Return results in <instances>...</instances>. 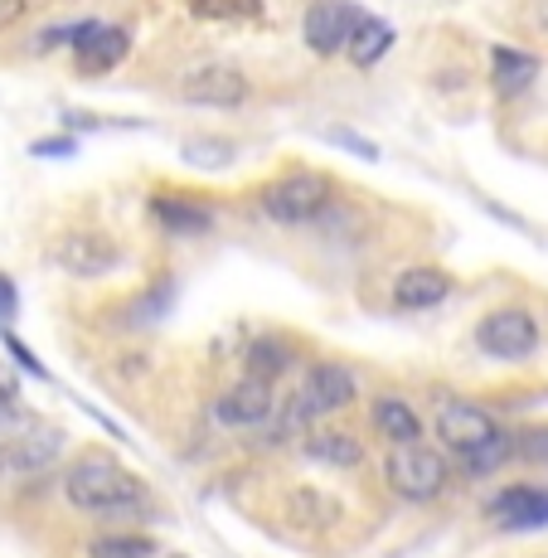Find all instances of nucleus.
Returning <instances> with one entry per match:
<instances>
[{"label":"nucleus","mask_w":548,"mask_h":558,"mask_svg":"<svg viewBox=\"0 0 548 558\" xmlns=\"http://www.w3.org/2000/svg\"><path fill=\"white\" fill-rule=\"evenodd\" d=\"M63 496H69L73 510L98 514V520H132V514L146 510V481L136 471H126L122 461L88 452L69 466L63 476Z\"/></svg>","instance_id":"nucleus-1"},{"label":"nucleus","mask_w":548,"mask_h":558,"mask_svg":"<svg viewBox=\"0 0 548 558\" xmlns=\"http://www.w3.org/2000/svg\"><path fill=\"white\" fill-rule=\"evenodd\" d=\"M336 190L340 185L330 170L292 166L257 190V209H263V219L277 223V229H306V223H320L326 209H336Z\"/></svg>","instance_id":"nucleus-2"},{"label":"nucleus","mask_w":548,"mask_h":558,"mask_svg":"<svg viewBox=\"0 0 548 558\" xmlns=\"http://www.w3.org/2000/svg\"><path fill=\"white\" fill-rule=\"evenodd\" d=\"M175 98L185 107H214V112H239L253 102V78L233 59H204L190 63L175 83Z\"/></svg>","instance_id":"nucleus-3"},{"label":"nucleus","mask_w":548,"mask_h":558,"mask_svg":"<svg viewBox=\"0 0 548 558\" xmlns=\"http://www.w3.org/2000/svg\"><path fill=\"white\" fill-rule=\"evenodd\" d=\"M471 340H476L480 355H490L500 364H524V360L539 355L544 330H539V320H534L529 306H496L476 320Z\"/></svg>","instance_id":"nucleus-4"},{"label":"nucleus","mask_w":548,"mask_h":558,"mask_svg":"<svg viewBox=\"0 0 548 558\" xmlns=\"http://www.w3.org/2000/svg\"><path fill=\"white\" fill-rule=\"evenodd\" d=\"M49 263L59 267L63 277H78V282H93V277H107L126 263V248L102 229H63L59 239L49 243Z\"/></svg>","instance_id":"nucleus-5"},{"label":"nucleus","mask_w":548,"mask_h":558,"mask_svg":"<svg viewBox=\"0 0 548 558\" xmlns=\"http://www.w3.org/2000/svg\"><path fill=\"white\" fill-rule=\"evenodd\" d=\"M69 53H73V73L78 78H107L132 53V29L122 20H73Z\"/></svg>","instance_id":"nucleus-6"},{"label":"nucleus","mask_w":548,"mask_h":558,"mask_svg":"<svg viewBox=\"0 0 548 558\" xmlns=\"http://www.w3.org/2000/svg\"><path fill=\"white\" fill-rule=\"evenodd\" d=\"M354 393H360V379H354L350 364H336V360L310 364L292 408H287V423H316L326 413H340V408L354 403Z\"/></svg>","instance_id":"nucleus-7"},{"label":"nucleus","mask_w":548,"mask_h":558,"mask_svg":"<svg viewBox=\"0 0 548 558\" xmlns=\"http://www.w3.org/2000/svg\"><path fill=\"white\" fill-rule=\"evenodd\" d=\"M383 476H389L393 496H403V500H437L447 490V457L437 452V447H423V442L389 447Z\"/></svg>","instance_id":"nucleus-8"},{"label":"nucleus","mask_w":548,"mask_h":558,"mask_svg":"<svg viewBox=\"0 0 548 558\" xmlns=\"http://www.w3.org/2000/svg\"><path fill=\"white\" fill-rule=\"evenodd\" d=\"M360 10L364 5H354V0H310L306 15H301V39H306V49L316 53V59H340Z\"/></svg>","instance_id":"nucleus-9"},{"label":"nucleus","mask_w":548,"mask_h":558,"mask_svg":"<svg viewBox=\"0 0 548 558\" xmlns=\"http://www.w3.org/2000/svg\"><path fill=\"white\" fill-rule=\"evenodd\" d=\"M433 433H437V442H442L447 452L461 457V452H471V447L490 442V437L500 433V423L480 403L442 399V403H437V413H433Z\"/></svg>","instance_id":"nucleus-10"},{"label":"nucleus","mask_w":548,"mask_h":558,"mask_svg":"<svg viewBox=\"0 0 548 558\" xmlns=\"http://www.w3.org/2000/svg\"><path fill=\"white\" fill-rule=\"evenodd\" d=\"M146 214L156 229L175 233V239H199L214 229V204L185 190H150L146 195Z\"/></svg>","instance_id":"nucleus-11"},{"label":"nucleus","mask_w":548,"mask_h":558,"mask_svg":"<svg viewBox=\"0 0 548 558\" xmlns=\"http://www.w3.org/2000/svg\"><path fill=\"white\" fill-rule=\"evenodd\" d=\"M272 403H277L272 379L243 374L239 384H229V389L219 393V403H214V417H219L223 427H257V423H267V417H272Z\"/></svg>","instance_id":"nucleus-12"},{"label":"nucleus","mask_w":548,"mask_h":558,"mask_svg":"<svg viewBox=\"0 0 548 558\" xmlns=\"http://www.w3.org/2000/svg\"><path fill=\"white\" fill-rule=\"evenodd\" d=\"M486 520L510 534L544 530L548 524V490L544 486H504L486 500Z\"/></svg>","instance_id":"nucleus-13"},{"label":"nucleus","mask_w":548,"mask_h":558,"mask_svg":"<svg viewBox=\"0 0 548 558\" xmlns=\"http://www.w3.org/2000/svg\"><path fill=\"white\" fill-rule=\"evenodd\" d=\"M451 292H456V282H451V272L437 263H413L393 277V306L399 311H433V306H442Z\"/></svg>","instance_id":"nucleus-14"},{"label":"nucleus","mask_w":548,"mask_h":558,"mask_svg":"<svg viewBox=\"0 0 548 558\" xmlns=\"http://www.w3.org/2000/svg\"><path fill=\"white\" fill-rule=\"evenodd\" d=\"M486 73H490L496 98L514 102V98H524V93L539 83L544 59H539V53H529V49H520V45H496V49H490V69Z\"/></svg>","instance_id":"nucleus-15"},{"label":"nucleus","mask_w":548,"mask_h":558,"mask_svg":"<svg viewBox=\"0 0 548 558\" xmlns=\"http://www.w3.org/2000/svg\"><path fill=\"white\" fill-rule=\"evenodd\" d=\"M393 45H399V29H393L383 15L360 10V20H354V29L345 39V59H350V69H374Z\"/></svg>","instance_id":"nucleus-16"},{"label":"nucleus","mask_w":548,"mask_h":558,"mask_svg":"<svg viewBox=\"0 0 548 558\" xmlns=\"http://www.w3.org/2000/svg\"><path fill=\"white\" fill-rule=\"evenodd\" d=\"M369 423H374V433H379L389 447L423 442V417H417V408H413V403H403V399H393V393L374 399Z\"/></svg>","instance_id":"nucleus-17"},{"label":"nucleus","mask_w":548,"mask_h":558,"mask_svg":"<svg viewBox=\"0 0 548 558\" xmlns=\"http://www.w3.org/2000/svg\"><path fill=\"white\" fill-rule=\"evenodd\" d=\"M59 452H63V433H59V427H29L20 442L5 447V466L10 471H45Z\"/></svg>","instance_id":"nucleus-18"},{"label":"nucleus","mask_w":548,"mask_h":558,"mask_svg":"<svg viewBox=\"0 0 548 558\" xmlns=\"http://www.w3.org/2000/svg\"><path fill=\"white\" fill-rule=\"evenodd\" d=\"M306 457L320 461V466H336V471H354L364 461V447L354 433H336V427H316L306 437Z\"/></svg>","instance_id":"nucleus-19"},{"label":"nucleus","mask_w":548,"mask_h":558,"mask_svg":"<svg viewBox=\"0 0 548 558\" xmlns=\"http://www.w3.org/2000/svg\"><path fill=\"white\" fill-rule=\"evenodd\" d=\"M199 25H263L267 0H185Z\"/></svg>","instance_id":"nucleus-20"},{"label":"nucleus","mask_w":548,"mask_h":558,"mask_svg":"<svg viewBox=\"0 0 548 558\" xmlns=\"http://www.w3.org/2000/svg\"><path fill=\"white\" fill-rule=\"evenodd\" d=\"M243 369L257 374V379H282L292 369V345L282 336H257L248 345V355H243Z\"/></svg>","instance_id":"nucleus-21"},{"label":"nucleus","mask_w":548,"mask_h":558,"mask_svg":"<svg viewBox=\"0 0 548 558\" xmlns=\"http://www.w3.org/2000/svg\"><path fill=\"white\" fill-rule=\"evenodd\" d=\"M180 160L199 170H229L239 160V142H229V136H190L180 146Z\"/></svg>","instance_id":"nucleus-22"},{"label":"nucleus","mask_w":548,"mask_h":558,"mask_svg":"<svg viewBox=\"0 0 548 558\" xmlns=\"http://www.w3.org/2000/svg\"><path fill=\"white\" fill-rule=\"evenodd\" d=\"M88 558H156V539H150V534H136V530L98 534V539L88 544Z\"/></svg>","instance_id":"nucleus-23"},{"label":"nucleus","mask_w":548,"mask_h":558,"mask_svg":"<svg viewBox=\"0 0 548 558\" xmlns=\"http://www.w3.org/2000/svg\"><path fill=\"white\" fill-rule=\"evenodd\" d=\"M504 461H514L510 457V433H496L490 442L461 452V471H466V476H490V471H500Z\"/></svg>","instance_id":"nucleus-24"},{"label":"nucleus","mask_w":548,"mask_h":558,"mask_svg":"<svg viewBox=\"0 0 548 558\" xmlns=\"http://www.w3.org/2000/svg\"><path fill=\"white\" fill-rule=\"evenodd\" d=\"M510 457H520V461H548V427H529V433L510 437Z\"/></svg>","instance_id":"nucleus-25"},{"label":"nucleus","mask_w":548,"mask_h":558,"mask_svg":"<svg viewBox=\"0 0 548 558\" xmlns=\"http://www.w3.org/2000/svg\"><path fill=\"white\" fill-rule=\"evenodd\" d=\"M326 142H336L340 151H354V156H364V160H379V146H374L369 136L350 132V126H326Z\"/></svg>","instance_id":"nucleus-26"},{"label":"nucleus","mask_w":548,"mask_h":558,"mask_svg":"<svg viewBox=\"0 0 548 558\" xmlns=\"http://www.w3.org/2000/svg\"><path fill=\"white\" fill-rule=\"evenodd\" d=\"M520 25L529 29V35L548 39V0H520Z\"/></svg>","instance_id":"nucleus-27"},{"label":"nucleus","mask_w":548,"mask_h":558,"mask_svg":"<svg viewBox=\"0 0 548 558\" xmlns=\"http://www.w3.org/2000/svg\"><path fill=\"white\" fill-rule=\"evenodd\" d=\"M29 156H53V160H69V156H78V136H39V142L29 146Z\"/></svg>","instance_id":"nucleus-28"},{"label":"nucleus","mask_w":548,"mask_h":558,"mask_svg":"<svg viewBox=\"0 0 548 558\" xmlns=\"http://www.w3.org/2000/svg\"><path fill=\"white\" fill-rule=\"evenodd\" d=\"M29 10H35V0H0V35L15 25H25Z\"/></svg>","instance_id":"nucleus-29"},{"label":"nucleus","mask_w":548,"mask_h":558,"mask_svg":"<svg viewBox=\"0 0 548 558\" xmlns=\"http://www.w3.org/2000/svg\"><path fill=\"white\" fill-rule=\"evenodd\" d=\"M20 403V379H15V369H5V364H0V413H5V408H15Z\"/></svg>","instance_id":"nucleus-30"},{"label":"nucleus","mask_w":548,"mask_h":558,"mask_svg":"<svg viewBox=\"0 0 548 558\" xmlns=\"http://www.w3.org/2000/svg\"><path fill=\"white\" fill-rule=\"evenodd\" d=\"M5 350H10V355H15L20 364H25V369H29V374H45V364H39L35 355H29V350H25V345H20V340H15V336H10V330H5Z\"/></svg>","instance_id":"nucleus-31"},{"label":"nucleus","mask_w":548,"mask_h":558,"mask_svg":"<svg viewBox=\"0 0 548 558\" xmlns=\"http://www.w3.org/2000/svg\"><path fill=\"white\" fill-rule=\"evenodd\" d=\"M15 306H20V292H15V282H10V277L0 272V316H15Z\"/></svg>","instance_id":"nucleus-32"},{"label":"nucleus","mask_w":548,"mask_h":558,"mask_svg":"<svg viewBox=\"0 0 548 558\" xmlns=\"http://www.w3.org/2000/svg\"><path fill=\"white\" fill-rule=\"evenodd\" d=\"M170 558H185V554H170Z\"/></svg>","instance_id":"nucleus-33"}]
</instances>
